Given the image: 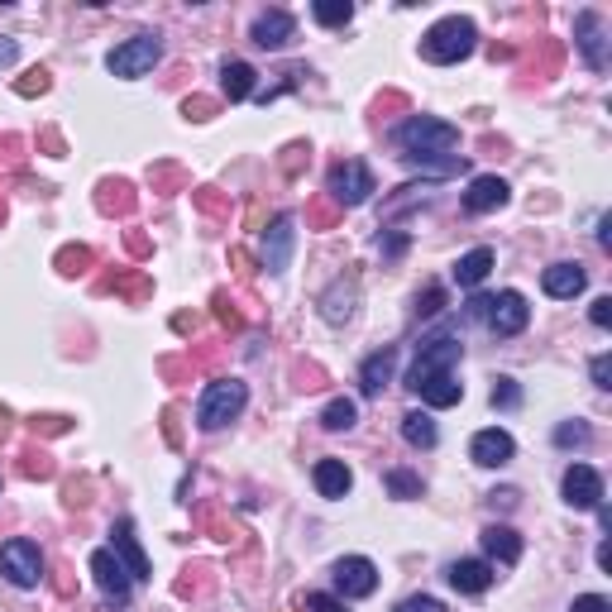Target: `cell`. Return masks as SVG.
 <instances>
[{
	"mask_svg": "<svg viewBox=\"0 0 612 612\" xmlns=\"http://www.w3.org/2000/svg\"><path fill=\"white\" fill-rule=\"evenodd\" d=\"M397 144L412 153V158H450L455 163L459 130L445 125V120H436V115H412L407 125H397Z\"/></svg>",
	"mask_w": 612,
	"mask_h": 612,
	"instance_id": "obj_1",
	"label": "cell"
},
{
	"mask_svg": "<svg viewBox=\"0 0 612 612\" xmlns=\"http://www.w3.org/2000/svg\"><path fill=\"white\" fill-rule=\"evenodd\" d=\"M474 44H479V29H474V20H464V15H450V20L431 24L426 34H421V58L426 63H459V58H469L474 53Z\"/></svg>",
	"mask_w": 612,
	"mask_h": 612,
	"instance_id": "obj_2",
	"label": "cell"
},
{
	"mask_svg": "<svg viewBox=\"0 0 612 612\" xmlns=\"http://www.w3.org/2000/svg\"><path fill=\"white\" fill-rule=\"evenodd\" d=\"M244 402H249V388H244L240 378H216L197 402V426L201 431H220V426H230V421L244 412Z\"/></svg>",
	"mask_w": 612,
	"mask_h": 612,
	"instance_id": "obj_3",
	"label": "cell"
},
{
	"mask_svg": "<svg viewBox=\"0 0 612 612\" xmlns=\"http://www.w3.org/2000/svg\"><path fill=\"white\" fill-rule=\"evenodd\" d=\"M378 187H373V173L359 163V158H345V163H335L326 177V197L340 206V211H350V206H364Z\"/></svg>",
	"mask_w": 612,
	"mask_h": 612,
	"instance_id": "obj_4",
	"label": "cell"
},
{
	"mask_svg": "<svg viewBox=\"0 0 612 612\" xmlns=\"http://www.w3.org/2000/svg\"><path fill=\"white\" fill-rule=\"evenodd\" d=\"M0 574H5L15 589H34V584L44 579V550L34 546V541H24V536L5 541V546H0Z\"/></svg>",
	"mask_w": 612,
	"mask_h": 612,
	"instance_id": "obj_5",
	"label": "cell"
},
{
	"mask_svg": "<svg viewBox=\"0 0 612 612\" xmlns=\"http://www.w3.org/2000/svg\"><path fill=\"white\" fill-rule=\"evenodd\" d=\"M459 354H464V345H459L455 335H431V340H421L416 364H412V373H407V388H416V383L431 378V373H455Z\"/></svg>",
	"mask_w": 612,
	"mask_h": 612,
	"instance_id": "obj_6",
	"label": "cell"
},
{
	"mask_svg": "<svg viewBox=\"0 0 612 612\" xmlns=\"http://www.w3.org/2000/svg\"><path fill=\"white\" fill-rule=\"evenodd\" d=\"M163 58V44H158V34H134L130 44H120L115 53L106 58V67L115 77H144L153 63Z\"/></svg>",
	"mask_w": 612,
	"mask_h": 612,
	"instance_id": "obj_7",
	"label": "cell"
},
{
	"mask_svg": "<svg viewBox=\"0 0 612 612\" xmlns=\"http://www.w3.org/2000/svg\"><path fill=\"white\" fill-rule=\"evenodd\" d=\"M574 48L584 53V63L593 67V72H603L608 67V24H603V15L598 10H579V20H574Z\"/></svg>",
	"mask_w": 612,
	"mask_h": 612,
	"instance_id": "obj_8",
	"label": "cell"
},
{
	"mask_svg": "<svg viewBox=\"0 0 612 612\" xmlns=\"http://www.w3.org/2000/svg\"><path fill=\"white\" fill-rule=\"evenodd\" d=\"M91 574H96V584H101V593H106L110 603H130V569L120 565V555L115 550H96L91 555Z\"/></svg>",
	"mask_w": 612,
	"mask_h": 612,
	"instance_id": "obj_9",
	"label": "cell"
},
{
	"mask_svg": "<svg viewBox=\"0 0 612 612\" xmlns=\"http://www.w3.org/2000/svg\"><path fill=\"white\" fill-rule=\"evenodd\" d=\"M526 321H531V306H526L522 292H498L493 297V306H488V326H493V335H522Z\"/></svg>",
	"mask_w": 612,
	"mask_h": 612,
	"instance_id": "obj_10",
	"label": "cell"
},
{
	"mask_svg": "<svg viewBox=\"0 0 612 612\" xmlns=\"http://www.w3.org/2000/svg\"><path fill=\"white\" fill-rule=\"evenodd\" d=\"M565 503L589 512V507L603 503V474L589 469V464H569L565 469Z\"/></svg>",
	"mask_w": 612,
	"mask_h": 612,
	"instance_id": "obj_11",
	"label": "cell"
},
{
	"mask_svg": "<svg viewBox=\"0 0 612 612\" xmlns=\"http://www.w3.org/2000/svg\"><path fill=\"white\" fill-rule=\"evenodd\" d=\"M335 589L345 593V598H369V593L378 589V569H373V560H364V555H345V560L335 565Z\"/></svg>",
	"mask_w": 612,
	"mask_h": 612,
	"instance_id": "obj_12",
	"label": "cell"
},
{
	"mask_svg": "<svg viewBox=\"0 0 612 612\" xmlns=\"http://www.w3.org/2000/svg\"><path fill=\"white\" fill-rule=\"evenodd\" d=\"M292 244H297V220L292 216H278L273 220V230L263 235V268L268 273H283L287 263H292Z\"/></svg>",
	"mask_w": 612,
	"mask_h": 612,
	"instance_id": "obj_13",
	"label": "cell"
},
{
	"mask_svg": "<svg viewBox=\"0 0 612 612\" xmlns=\"http://www.w3.org/2000/svg\"><path fill=\"white\" fill-rule=\"evenodd\" d=\"M507 182L503 177H493V173H483L469 182V192H464V211L469 216H488V211H498V206H507Z\"/></svg>",
	"mask_w": 612,
	"mask_h": 612,
	"instance_id": "obj_14",
	"label": "cell"
},
{
	"mask_svg": "<svg viewBox=\"0 0 612 612\" xmlns=\"http://www.w3.org/2000/svg\"><path fill=\"white\" fill-rule=\"evenodd\" d=\"M512 455H517V445H512V436L498 431V426H488V431H479V436L469 440V459L483 464V469H498V464H507Z\"/></svg>",
	"mask_w": 612,
	"mask_h": 612,
	"instance_id": "obj_15",
	"label": "cell"
},
{
	"mask_svg": "<svg viewBox=\"0 0 612 612\" xmlns=\"http://www.w3.org/2000/svg\"><path fill=\"white\" fill-rule=\"evenodd\" d=\"M292 34H297V20H292L287 10H263L259 20H254V34H249V39L259 48H287Z\"/></svg>",
	"mask_w": 612,
	"mask_h": 612,
	"instance_id": "obj_16",
	"label": "cell"
},
{
	"mask_svg": "<svg viewBox=\"0 0 612 612\" xmlns=\"http://www.w3.org/2000/svg\"><path fill=\"white\" fill-rule=\"evenodd\" d=\"M541 287H546L550 297L569 302V297H579V292L589 287V273H584L579 263H550L546 273H541Z\"/></svg>",
	"mask_w": 612,
	"mask_h": 612,
	"instance_id": "obj_17",
	"label": "cell"
},
{
	"mask_svg": "<svg viewBox=\"0 0 612 612\" xmlns=\"http://www.w3.org/2000/svg\"><path fill=\"white\" fill-rule=\"evenodd\" d=\"M416 397H421V402H426V407H455V402H464V383H459L455 373H431V378H421V383H416L412 388Z\"/></svg>",
	"mask_w": 612,
	"mask_h": 612,
	"instance_id": "obj_18",
	"label": "cell"
},
{
	"mask_svg": "<svg viewBox=\"0 0 612 612\" xmlns=\"http://www.w3.org/2000/svg\"><path fill=\"white\" fill-rule=\"evenodd\" d=\"M393 369H397V350L388 345V350H378L364 359V369H359V393L364 397H378L388 383H393Z\"/></svg>",
	"mask_w": 612,
	"mask_h": 612,
	"instance_id": "obj_19",
	"label": "cell"
},
{
	"mask_svg": "<svg viewBox=\"0 0 612 612\" xmlns=\"http://www.w3.org/2000/svg\"><path fill=\"white\" fill-rule=\"evenodd\" d=\"M110 536H115V555H120V565L130 569V579H153V569H149V555H144V550H139V541H134V526L130 522H115V531H110Z\"/></svg>",
	"mask_w": 612,
	"mask_h": 612,
	"instance_id": "obj_20",
	"label": "cell"
},
{
	"mask_svg": "<svg viewBox=\"0 0 612 612\" xmlns=\"http://www.w3.org/2000/svg\"><path fill=\"white\" fill-rule=\"evenodd\" d=\"M311 479H316V493H321V498H345L354 488V474L345 459H316Z\"/></svg>",
	"mask_w": 612,
	"mask_h": 612,
	"instance_id": "obj_21",
	"label": "cell"
},
{
	"mask_svg": "<svg viewBox=\"0 0 612 612\" xmlns=\"http://www.w3.org/2000/svg\"><path fill=\"white\" fill-rule=\"evenodd\" d=\"M479 541H483V550H488V560H498V565H517V560H522V536L503 522L483 526Z\"/></svg>",
	"mask_w": 612,
	"mask_h": 612,
	"instance_id": "obj_22",
	"label": "cell"
},
{
	"mask_svg": "<svg viewBox=\"0 0 612 612\" xmlns=\"http://www.w3.org/2000/svg\"><path fill=\"white\" fill-rule=\"evenodd\" d=\"M354 297H359V287H354V273H350V278H340V283L321 297V316H326L330 326H345L354 316Z\"/></svg>",
	"mask_w": 612,
	"mask_h": 612,
	"instance_id": "obj_23",
	"label": "cell"
},
{
	"mask_svg": "<svg viewBox=\"0 0 612 612\" xmlns=\"http://www.w3.org/2000/svg\"><path fill=\"white\" fill-rule=\"evenodd\" d=\"M450 584H455L459 593H483L493 584V565H488V560H455V565H450Z\"/></svg>",
	"mask_w": 612,
	"mask_h": 612,
	"instance_id": "obj_24",
	"label": "cell"
},
{
	"mask_svg": "<svg viewBox=\"0 0 612 612\" xmlns=\"http://www.w3.org/2000/svg\"><path fill=\"white\" fill-rule=\"evenodd\" d=\"M488 268H493V249H469V254L455 263V283L459 287H479L483 278H488Z\"/></svg>",
	"mask_w": 612,
	"mask_h": 612,
	"instance_id": "obj_25",
	"label": "cell"
},
{
	"mask_svg": "<svg viewBox=\"0 0 612 612\" xmlns=\"http://www.w3.org/2000/svg\"><path fill=\"white\" fill-rule=\"evenodd\" d=\"M402 436H407V445H416V450H431L440 440L436 421H431V412H407L402 416Z\"/></svg>",
	"mask_w": 612,
	"mask_h": 612,
	"instance_id": "obj_26",
	"label": "cell"
},
{
	"mask_svg": "<svg viewBox=\"0 0 612 612\" xmlns=\"http://www.w3.org/2000/svg\"><path fill=\"white\" fill-rule=\"evenodd\" d=\"M254 67L249 63H225V72H220V87H225V96L230 101H244V96H254Z\"/></svg>",
	"mask_w": 612,
	"mask_h": 612,
	"instance_id": "obj_27",
	"label": "cell"
},
{
	"mask_svg": "<svg viewBox=\"0 0 612 612\" xmlns=\"http://www.w3.org/2000/svg\"><path fill=\"white\" fill-rule=\"evenodd\" d=\"M96 206H101L106 216H130V211H134L130 182H101V197H96Z\"/></svg>",
	"mask_w": 612,
	"mask_h": 612,
	"instance_id": "obj_28",
	"label": "cell"
},
{
	"mask_svg": "<svg viewBox=\"0 0 612 612\" xmlns=\"http://www.w3.org/2000/svg\"><path fill=\"white\" fill-rule=\"evenodd\" d=\"M354 421H359V402L354 397H335V402H326V412H321L326 431H354Z\"/></svg>",
	"mask_w": 612,
	"mask_h": 612,
	"instance_id": "obj_29",
	"label": "cell"
},
{
	"mask_svg": "<svg viewBox=\"0 0 612 612\" xmlns=\"http://www.w3.org/2000/svg\"><path fill=\"white\" fill-rule=\"evenodd\" d=\"M197 517H201V526H206V531H211V536H216V541H240V536H244L240 526L230 522V517H225V512H220V507H201Z\"/></svg>",
	"mask_w": 612,
	"mask_h": 612,
	"instance_id": "obj_30",
	"label": "cell"
},
{
	"mask_svg": "<svg viewBox=\"0 0 612 612\" xmlns=\"http://www.w3.org/2000/svg\"><path fill=\"white\" fill-rule=\"evenodd\" d=\"M91 263H96V254H91L87 244H67V249H58V268H63L67 278H77V273H87Z\"/></svg>",
	"mask_w": 612,
	"mask_h": 612,
	"instance_id": "obj_31",
	"label": "cell"
},
{
	"mask_svg": "<svg viewBox=\"0 0 612 612\" xmlns=\"http://www.w3.org/2000/svg\"><path fill=\"white\" fill-rule=\"evenodd\" d=\"M311 10H316V20L330 24V29H335V24H350L354 20V5H350V0H316Z\"/></svg>",
	"mask_w": 612,
	"mask_h": 612,
	"instance_id": "obj_32",
	"label": "cell"
},
{
	"mask_svg": "<svg viewBox=\"0 0 612 612\" xmlns=\"http://www.w3.org/2000/svg\"><path fill=\"white\" fill-rule=\"evenodd\" d=\"M20 474L24 479H53V459L44 450H24L20 455Z\"/></svg>",
	"mask_w": 612,
	"mask_h": 612,
	"instance_id": "obj_33",
	"label": "cell"
},
{
	"mask_svg": "<svg viewBox=\"0 0 612 612\" xmlns=\"http://www.w3.org/2000/svg\"><path fill=\"white\" fill-rule=\"evenodd\" d=\"M388 493L393 498H421V479L407 469H388Z\"/></svg>",
	"mask_w": 612,
	"mask_h": 612,
	"instance_id": "obj_34",
	"label": "cell"
},
{
	"mask_svg": "<svg viewBox=\"0 0 612 612\" xmlns=\"http://www.w3.org/2000/svg\"><path fill=\"white\" fill-rule=\"evenodd\" d=\"M192 201H197L206 216H230V201L220 197L216 187H201V192H192Z\"/></svg>",
	"mask_w": 612,
	"mask_h": 612,
	"instance_id": "obj_35",
	"label": "cell"
},
{
	"mask_svg": "<svg viewBox=\"0 0 612 612\" xmlns=\"http://www.w3.org/2000/svg\"><path fill=\"white\" fill-rule=\"evenodd\" d=\"M517 402H522V388H517L512 378H498V383H493V407H503V412H512Z\"/></svg>",
	"mask_w": 612,
	"mask_h": 612,
	"instance_id": "obj_36",
	"label": "cell"
},
{
	"mask_svg": "<svg viewBox=\"0 0 612 612\" xmlns=\"http://www.w3.org/2000/svg\"><path fill=\"white\" fill-rule=\"evenodd\" d=\"M555 445H589V426L584 421H565V426H555Z\"/></svg>",
	"mask_w": 612,
	"mask_h": 612,
	"instance_id": "obj_37",
	"label": "cell"
},
{
	"mask_svg": "<svg viewBox=\"0 0 612 612\" xmlns=\"http://www.w3.org/2000/svg\"><path fill=\"white\" fill-rule=\"evenodd\" d=\"M67 426H72L67 416H29V431H34V436H39V431H44V436H63Z\"/></svg>",
	"mask_w": 612,
	"mask_h": 612,
	"instance_id": "obj_38",
	"label": "cell"
},
{
	"mask_svg": "<svg viewBox=\"0 0 612 612\" xmlns=\"http://www.w3.org/2000/svg\"><path fill=\"white\" fill-rule=\"evenodd\" d=\"M335 216H340V206H335V201H330V197L311 201V220H316L321 230H326V225H335Z\"/></svg>",
	"mask_w": 612,
	"mask_h": 612,
	"instance_id": "obj_39",
	"label": "cell"
},
{
	"mask_svg": "<svg viewBox=\"0 0 612 612\" xmlns=\"http://www.w3.org/2000/svg\"><path fill=\"white\" fill-rule=\"evenodd\" d=\"M216 316H220V321H225L230 330H240V326H244V316L235 311V302H230L225 292H216Z\"/></svg>",
	"mask_w": 612,
	"mask_h": 612,
	"instance_id": "obj_40",
	"label": "cell"
},
{
	"mask_svg": "<svg viewBox=\"0 0 612 612\" xmlns=\"http://www.w3.org/2000/svg\"><path fill=\"white\" fill-rule=\"evenodd\" d=\"M569 612H612V603L603 598V593H584V598L569 603Z\"/></svg>",
	"mask_w": 612,
	"mask_h": 612,
	"instance_id": "obj_41",
	"label": "cell"
},
{
	"mask_svg": "<svg viewBox=\"0 0 612 612\" xmlns=\"http://www.w3.org/2000/svg\"><path fill=\"white\" fill-rule=\"evenodd\" d=\"M397 612H445V603H440V598H426V593H416V598H407V603H397Z\"/></svg>",
	"mask_w": 612,
	"mask_h": 612,
	"instance_id": "obj_42",
	"label": "cell"
},
{
	"mask_svg": "<svg viewBox=\"0 0 612 612\" xmlns=\"http://www.w3.org/2000/svg\"><path fill=\"white\" fill-rule=\"evenodd\" d=\"M306 612H345V603L330 593H306Z\"/></svg>",
	"mask_w": 612,
	"mask_h": 612,
	"instance_id": "obj_43",
	"label": "cell"
},
{
	"mask_svg": "<svg viewBox=\"0 0 612 612\" xmlns=\"http://www.w3.org/2000/svg\"><path fill=\"white\" fill-rule=\"evenodd\" d=\"M311 158V149L306 144H287V158H283V173L292 177V173H302V163Z\"/></svg>",
	"mask_w": 612,
	"mask_h": 612,
	"instance_id": "obj_44",
	"label": "cell"
},
{
	"mask_svg": "<svg viewBox=\"0 0 612 612\" xmlns=\"http://www.w3.org/2000/svg\"><path fill=\"white\" fill-rule=\"evenodd\" d=\"M15 91H20V96H39V91H48V72L44 67H39V72H29L24 82H15Z\"/></svg>",
	"mask_w": 612,
	"mask_h": 612,
	"instance_id": "obj_45",
	"label": "cell"
},
{
	"mask_svg": "<svg viewBox=\"0 0 612 612\" xmlns=\"http://www.w3.org/2000/svg\"><path fill=\"white\" fill-rule=\"evenodd\" d=\"M153 187H182V168H173V163H158V168H153Z\"/></svg>",
	"mask_w": 612,
	"mask_h": 612,
	"instance_id": "obj_46",
	"label": "cell"
},
{
	"mask_svg": "<svg viewBox=\"0 0 612 612\" xmlns=\"http://www.w3.org/2000/svg\"><path fill=\"white\" fill-rule=\"evenodd\" d=\"M589 321H593L598 330H608V326H612V297H598V302H593Z\"/></svg>",
	"mask_w": 612,
	"mask_h": 612,
	"instance_id": "obj_47",
	"label": "cell"
},
{
	"mask_svg": "<svg viewBox=\"0 0 612 612\" xmlns=\"http://www.w3.org/2000/svg\"><path fill=\"white\" fill-rule=\"evenodd\" d=\"M440 306H445V287H426V297H421L416 311H421V316H436Z\"/></svg>",
	"mask_w": 612,
	"mask_h": 612,
	"instance_id": "obj_48",
	"label": "cell"
},
{
	"mask_svg": "<svg viewBox=\"0 0 612 612\" xmlns=\"http://www.w3.org/2000/svg\"><path fill=\"white\" fill-rule=\"evenodd\" d=\"M593 383H598V388H612V354H598V359H593Z\"/></svg>",
	"mask_w": 612,
	"mask_h": 612,
	"instance_id": "obj_49",
	"label": "cell"
},
{
	"mask_svg": "<svg viewBox=\"0 0 612 612\" xmlns=\"http://www.w3.org/2000/svg\"><path fill=\"white\" fill-rule=\"evenodd\" d=\"M182 110H187V120H211V110H216V106H211L206 96H192V101H187Z\"/></svg>",
	"mask_w": 612,
	"mask_h": 612,
	"instance_id": "obj_50",
	"label": "cell"
},
{
	"mask_svg": "<svg viewBox=\"0 0 612 612\" xmlns=\"http://www.w3.org/2000/svg\"><path fill=\"white\" fill-rule=\"evenodd\" d=\"M488 306H493V297H469L464 316H469V321H488Z\"/></svg>",
	"mask_w": 612,
	"mask_h": 612,
	"instance_id": "obj_51",
	"label": "cell"
},
{
	"mask_svg": "<svg viewBox=\"0 0 612 612\" xmlns=\"http://www.w3.org/2000/svg\"><path fill=\"white\" fill-rule=\"evenodd\" d=\"M20 58V48H15V39H0V67H10Z\"/></svg>",
	"mask_w": 612,
	"mask_h": 612,
	"instance_id": "obj_52",
	"label": "cell"
},
{
	"mask_svg": "<svg viewBox=\"0 0 612 612\" xmlns=\"http://www.w3.org/2000/svg\"><path fill=\"white\" fill-rule=\"evenodd\" d=\"M130 254H139V259L149 254V240H144V235H134V230H130Z\"/></svg>",
	"mask_w": 612,
	"mask_h": 612,
	"instance_id": "obj_53",
	"label": "cell"
},
{
	"mask_svg": "<svg viewBox=\"0 0 612 612\" xmlns=\"http://www.w3.org/2000/svg\"><path fill=\"white\" fill-rule=\"evenodd\" d=\"M598 569H612V546H608V541L598 546Z\"/></svg>",
	"mask_w": 612,
	"mask_h": 612,
	"instance_id": "obj_54",
	"label": "cell"
},
{
	"mask_svg": "<svg viewBox=\"0 0 612 612\" xmlns=\"http://www.w3.org/2000/svg\"><path fill=\"white\" fill-rule=\"evenodd\" d=\"M0 220H5V206H0Z\"/></svg>",
	"mask_w": 612,
	"mask_h": 612,
	"instance_id": "obj_55",
	"label": "cell"
}]
</instances>
